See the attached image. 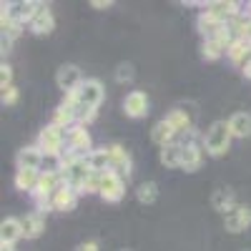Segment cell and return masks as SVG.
Wrapping results in <instances>:
<instances>
[{
	"label": "cell",
	"instance_id": "cell-36",
	"mask_svg": "<svg viewBox=\"0 0 251 251\" xmlns=\"http://www.w3.org/2000/svg\"><path fill=\"white\" fill-rule=\"evenodd\" d=\"M241 73H244V75H246V78H249V80H251V60H249V63H246V68H244V71H241Z\"/></svg>",
	"mask_w": 251,
	"mask_h": 251
},
{
	"label": "cell",
	"instance_id": "cell-1",
	"mask_svg": "<svg viewBox=\"0 0 251 251\" xmlns=\"http://www.w3.org/2000/svg\"><path fill=\"white\" fill-rule=\"evenodd\" d=\"M103 98H106L103 83H100L98 78H86V80H83V86H80L75 93H71V96L63 98V103L73 106V111H75L80 126H88V123L96 118Z\"/></svg>",
	"mask_w": 251,
	"mask_h": 251
},
{
	"label": "cell",
	"instance_id": "cell-4",
	"mask_svg": "<svg viewBox=\"0 0 251 251\" xmlns=\"http://www.w3.org/2000/svg\"><path fill=\"white\" fill-rule=\"evenodd\" d=\"M60 186H63V178H60V174H58L55 169H50V171H40L38 183H35L33 194H30L40 214H43V211H50V199H53V194L58 191Z\"/></svg>",
	"mask_w": 251,
	"mask_h": 251
},
{
	"label": "cell",
	"instance_id": "cell-29",
	"mask_svg": "<svg viewBox=\"0 0 251 251\" xmlns=\"http://www.w3.org/2000/svg\"><path fill=\"white\" fill-rule=\"evenodd\" d=\"M136 199L141 203H146V206L156 203V199H158V183L156 181H141L138 188H136Z\"/></svg>",
	"mask_w": 251,
	"mask_h": 251
},
{
	"label": "cell",
	"instance_id": "cell-33",
	"mask_svg": "<svg viewBox=\"0 0 251 251\" xmlns=\"http://www.w3.org/2000/svg\"><path fill=\"white\" fill-rule=\"evenodd\" d=\"M0 98H3V106H15V103H18V98H20V91H18V86H10V88H5Z\"/></svg>",
	"mask_w": 251,
	"mask_h": 251
},
{
	"label": "cell",
	"instance_id": "cell-8",
	"mask_svg": "<svg viewBox=\"0 0 251 251\" xmlns=\"http://www.w3.org/2000/svg\"><path fill=\"white\" fill-rule=\"evenodd\" d=\"M98 196L108 203H118L123 196H126V178L118 176L116 171H106L100 176V191Z\"/></svg>",
	"mask_w": 251,
	"mask_h": 251
},
{
	"label": "cell",
	"instance_id": "cell-3",
	"mask_svg": "<svg viewBox=\"0 0 251 251\" xmlns=\"http://www.w3.org/2000/svg\"><path fill=\"white\" fill-rule=\"evenodd\" d=\"M231 141L234 136H231V128H228V121H214L208 126V131L203 133V149L208 156L221 158L231 149Z\"/></svg>",
	"mask_w": 251,
	"mask_h": 251
},
{
	"label": "cell",
	"instance_id": "cell-17",
	"mask_svg": "<svg viewBox=\"0 0 251 251\" xmlns=\"http://www.w3.org/2000/svg\"><path fill=\"white\" fill-rule=\"evenodd\" d=\"M28 28H30L35 35H50V33L55 30V18H53L50 8L40 3V8H38V13H35V18L30 20Z\"/></svg>",
	"mask_w": 251,
	"mask_h": 251
},
{
	"label": "cell",
	"instance_id": "cell-27",
	"mask_svg": "<svg viewBox=\"0 0 251 251\" xmlns=\"http://www.w3.org/2000/svg\"><path fill=\"white\" fill-rule=\"evenodd\" d=\"M86 158H88V166H91V171H93V174H106V171H111L108 146H106V149H93Z\"/></svg>",
	"mask_w": 251,
	"mask_h": 251
},
{
	"label": "cell",
	"instance_id": "cell-35",
	"mask_svg": "<svg viewBox=\"0 0 251 251\" xmlns=\"http://www.w3.org/2000/svg\"><path fill=\"white\" fill-rule=\"evenodd\" d=\"M91 5H93V8H98V10H106V8H111L113 3H111V0H93Z\"/></svg>",
	"mask_w": 251,
	"mask_h": 251
},
{
	"label": "cell",
	"instance_id": "cell-2",
	"mask_svg": "<svg viewBox=\"0 0 251 251\" xmlns=\"http://www.w3.org/2000/svg\"><path fill=\"white\" fill-rule=\"evenodd\" d=\"M63 178V183L75 188L78 194H83V186H86V181L93 176L91 166H88V158H80V156H73V153H63L58 158V169H55Z\"/></svg>",
	"mask_w": 251,
	"mask_h": 251
},
{
	"label": "cell",
	"instance_id": "cell-10",
	"mask_svg": "<svg viewBox=\"0 0 251 251\" xmlns=\"http://www.w3.org/2000/svg\"><path fill=\"white\" fill-rule=\"evenodd\" d=\"M203 13L206 15H211L214 20H219V23H231V20L236 15H241V5L239 3H231V0H211V3H206L203 5Z\"/></svg>",
	"mask_w": 251,
	"mask_h": 251
},
{
	"label": "cell",
	"instance_id": "cell-13",
	"mask_svg": "<svg viewBox=\"0 0 251 251\" xmlns=\"http://www.w3.org/2000/svg\"><path fill=\"white\" fill-rule=\"evenodd\" d=\"M78 191L75 188H71V186H66L63 183L58 191L53 194V199H50V211H60V214H68V211H73V208L78 206Z\"/></svg>",
	"mask_w": 251,
	"mask_h": 251
},
{
	"label": "cell",
	"instance_id": "cell-28",
	"mask_svg": "<svg viewBox=\"0 0 251 251\" xmlns=\"http://www.w3.org/2000/svg\"><path fill=\"white\" fill-rule=\"evenodd\" d=\"M38 176H40V171H23V169H18L13 183H15L18 191L33 194V188H35V183H38Z\"/></svg>",
	"mask_w": 251,
	"mask_h": 251
},
{
	"label": "cell",
	"instance_id": "cell-30",
	"mask_svg": "<svg viewBox=\"0 0 251 251\" xmlns=\"http://www.w3.org/2000/svg\"><path fill=\"white\" fill-rule=\"evenodd\" d=\"M23 28H25V25L13 23V20H8V18H3V15H0V30H3V38H8V40H15L20 33H23Z\"/></svg>",
	"mask_w": 251,
	"mask_h": 251
},
{
	"label": "cell",
	"instance_id": "cell-14",
	"mask_svg": "<svg viewBox=\"0 0 251 251\" xmlns=\"http://www.w3.org/2000/svg\"><path fill=\"white\" fill-rule=\"evenodd\" d=\"M123 113L128 118H146L149 116V96L143 91H131L123 98Z\"/></svg>",
	"mask_w": 251,
	"mask_h": 251
},
{
	"label": "cell",
	"instance_id": "cell-24",
	"mask_svg": "<svg viewBox=\"0 0 251 251\" xmlns=\"http://www.w3.org/2000/svg\"><path fill=\"white\" fill-rule=\"evenodd\" d=\"M166 121L174 126L176 133H188V131H194V118L188 116L183 108H171L169 113H166Z\"/></svg>",
	"mask_w": 251,
	"mask_h": 251
},
{
	"label": "cell",
	"instance_id": "cell-26",
	"mask_svg": "<svg viewBox=\"0 0 251 251\" xmlns=\"http://www.w3.org/2000/svg\"><path fill=\"white\" fill-rule=\"evenodd\" d=\"M228 128L234 138H249L251 136V113H234L228 118Z\"/></svg>",
	"mask_w": 251,
	"mask_h": 251
},
{
	"label": "cell",
	"instance_id": "cell-7",
	"mask_svg": "<svg viewBox=\"0 0 251 251\" xmlns=\"http://www.w3.org/2000/svg\"><path fill=\"white\" fill-rule=\"evenodd\" d=\"M38 8L40 3H35V0H13V3H3V18L20 23V25H30Z\"/></svg>",
	"mask_w": 251,
	"mask_h": 251
},
{
	"label": "cell",
	"instance_id": "cell-9",
	"mask_svg": "<svg viewBox=\"0 0 251 251\" xmlns=\"http://www.w3.org/2000/svg\"><path fill=\"white\" fill-rule=\"evenodd\" d=\"M83 73H80V68L78 66H73V63H66V66H60L58 68V73H55V86L66 93V96H71V93H75L80 86H83Z\"/></svg>",
	"mask_w": 251,
	"mask_h": 251
},
{
	"label": "cell",
	"instance_id": "cell-16",
	"mask_svg": "<svg viewBox=\"0 0 251 251\" xmlns=\"http://www.w3.org/2000/svg\"><path fill=\"white\" fill-rule=\"evenodd\" d=\"M43 151L38 149V146H25V149H20L18 151V169H23V171H40V166H43Z\"/></svg>",
	"mask_w": 251,
	"mask_h": 251
},
{
	"label": "cell",
	"instance_id": "cell-21",
	"mask_svg": "<svg viewBox=\"0 0 251 251\" xmlns=\"http://www.w3.org/2000/svg\"><path fill=\"white\" fill-rule=\"evenodd\" d=\"M20 221H23V236H25V239H38L40 234L46 231V216L40 214V211L25 214Z\"/></svg>",
	"mask_w": 251,
	"mask_h": 251
},
{
	"label": "cell",
	"instance_id": "cell-11",
	"mask_svg": "<svg viewBox=\"0 0 251 251\" xmlns=\"http://www.w3.org/2000/svg\"><path fill=\"white\" fill-rule=\"evenodd\" d=\"M249 226H251V208L249 206L236 203L231 211L224 216V228L228 234H241V231H246Z\"/></svg>",
	"mask_w": 251,
	"mask_h": 251
},
{
	"label": "cell",
	"instance_id": "cell-12",
	"mask_svg": "<svg viewBox=\"0 0 251 251\" xmlns=\"http://www.w3.org/2000/svg\"><path fill=\"white\" fill-rule=\"evenodd\" d=\"M108 156H111V171H116L118 176H123L126 181H128L131 171H133V161H131L128 151H126L121 143H111L108 146Z\"/></svg>",
	"mask_w": 251,
	"mask_h": 251
},
{
	"label": "cell",
	"instance_id": "cell-5",
	"mask_svg": "<svg viewBox=\"0 0 251 251\" xmlns=\"http://www.w3.org/2000/svg\"><path fill=\"white\" fill-rule=\"evenodd\" d=\"M35 146L43 151V156L60 158L63 153H66V151H63V149H66V131L58 128V126H53V123H48L46 128H40Z\"/></svg>",
	"mask_w": 251,
	"mask_h": 251
},
{
	"label": "cell",
	"instance_id": "cell-22",
	"mask_svg": "<svg viewBox=\"0 0 251 251\" xmlns=\"http://www.w3.org/2000/svg\"><path fill=\"white\" fill-rule=\"evenodd\" d=\"M211 206H214V211H219V214L226 216V214L236 206L234 191H231V188H216V191L211 194Z\"/></svg>",
	"mask_w": 251,
	"mask_h": 251
},
{
	"label": "cell",
	"instance_id": "cell-6",
	"mask_svg": "<svg viewBox=\"0 0 251 251\" xmlns=\"http://www.w3.org/2000/svg\"><path fill=\"white\" fill-rule=\"evenodd\" d=\"M66 151L73 153V156H80V158H86L93 151V138H91L86 126L78 123V126L66 131Z\"/></svg>",
	"mask_w": 251,
	"mask_h": 251
},
{
	"label": "cell",
	"instance_id": "cell-15",
	"mask_svg": "<svg viewBox=\"0 0 251 251\" xmlns=\"http://www.w3.org/2000/svg\"><path fill=\"white\" fill-rule=\"evenodd\" d=\"M201 163H203V151H201V146L194 143V141H183V156H181V169L186 174H194L201 169Z\"/></svg>",
	"mask_w": 251,
	"mask_h": 251
},
{
	"label": "cell",
	"instance_id": "cell-18",
	"mask_svg": "<svg viewBox=\"0 0 251 251\" xmlns=\"http://www.w3.org/2000/svg\"><path fill=\"white\" fill-rule=\"evenodd\" d=\"M226 58L231 60V66H236L239 71L246 68V63L251 60V43H246L244 38H236L231 46L226 50Z\"/></svg>",
	"mask_w": 251,
	"mask_h": 251
},
{
	"label": "cell",
	"instance_id": "cell-38",
	"mask_svg": "<svg viewBox=\"0 0 251 251\" xmlns=\"http://www.w3.org/2000/svg\"><path fill=\"white\" fill-rule=\"evenodd\" d=\"M118 251H133V249H118Z\"/></svg>",
	"mask_w": 251,
	"mask_h": 251
},
{
	"label": "cell",
	"instance_id": "cell-20",
	"mask_svg": "<svg viewBox=\"0 0 251 251\" xmlns=\"http://www.w3.org/2000/svg\"><path fill=\"white\" fill-rule=\"evenodd\" d=\"M176 131H174V126L166 121V118H161L158 123H153V128H151V141L156 143V146H169V143H176Z\"/></svg>",
	"mask_w": 251,
	"mask_h": 251
},
{
	"label": "cell",
	"instance_id": "cell-34",
	"mask_svg": "<svg viewBox=\"0 0 251 251\" xmlns=\"http://www.w3.org/2000/svg\"><path fill=\"white\" fill-rule=\"evenodd\" d=\"M75 251H100V249H98L96 241H83V244L75 246Z\"/></svg>",
	"mask_w": 251,
	"mask_h": 251
},
{
	"label": "cell",
	"instance_id": "cell-23",
	"mask_svg": "<svg viewBox=\"0 0 251 251\" xmlns=\"http://www.w3.org/2000/svg\"><path fill=\"white\" fill-rule=\"evenodd\" d=\"M50 123L58 126V128H63V131H68V128H73V126H78V116H75L73 106H68V103H60V106L53 111V121H50Z\"/></svg>",
	"mask_w": 251,
	"mask_h": 251
},
{
	"label": "cell",
	"instance_id": "cell-19",
	"mask_svg": "<svg viewBox=\"0 0 251 251\" xmlns=\"http://www.w3.org/2000/svg\"><path fill=\"white\" fill-rule=\"evenodd\" d=\"M20 239H25L23 236V221L15 219V216L3 219V224H0V244L15 246V241H20Z\"/></svg>",
	"mask_w": 251,
	"mask_h": 251
},
{
	"label": "cell",
	"instance_id": "cell-25",
	"mask_svg": "<svg viewBox=\"0 0 251 251\" xmlns=\"http://www.w3.org/2000/svg\"><path fill=\"white\" fill-rule=\"evenodd\" d=\"M181 156H183V143H169L158 153V158L166 169H181Z\"/></svg>",
	"mask_w": 251,
	"mask_h": 251
},
{
	"label": "cell",
	"instance_id": "cell-31",
	"mask_svg": "<svg viewBox=\"0 0 251 251\" xmlns=\"http://www.w3.org/2000/svg\"><path fill=\"white\" fill-rule=\"evenodd\" d=\"M133 66H131V63H121V66L116 68V80L118 83H131L133 80Z\"/></svg>",
	"mask_w": 251,
	"mask_h": 251
},
{
	"label": "cell",
	"instance_id": "cell-32",
	"mask_svg": "<svg viewBox=\"0 0 251 251\" xmlns=\"http://www.w3.org/2000/svg\"><path fill=\"white\" fill-rule=\"evenodd\" d=\"M10 86H13V68L8 63H3V66H0V91H5Z\"/></svg>",
	"mask_w": 251,
	"mask_h": 251
},
{
	"label": "cell",
	"instance_id": "cell-37",
	"mask_svg": "<svg viewBox=\"0 0 251 251\" xmlns=\"http://www.w3.org/2000/svg\"><path fill=\"white\" fill-rule=\"evenodd\" d=\"M0 251H15V246H10V244H0Z\"/></svg>",
	"mask_w": 251,
	"mask_h": 251
}]
</instances>
